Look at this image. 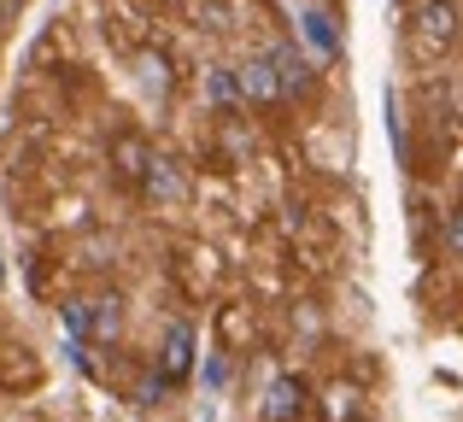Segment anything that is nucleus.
<instances>
[{
    "mask_svg": "<svg viewBox=\"0 0 463 422\" xmlns=\"http://www.w3.org/2000/svg\"><path fill=\"white\" fill-rule=\"evenodd\" d=\"M136 188L153 200V206H176V200H188V171H182L176 159H165V153H153Z\"/></svg>",
    "mask_w": 463,
    "mask_h": 422,
    "instance_id": "obj_4",
    "label": "nucleus"
},
{
    "mask_svg": "<svg viewBox=\"0 0 463 422\" xmlns=\"http://www.w3.org/2000/svg\"><path fill=\"white\" fill-rule=\"evenodd\" d=\"M0 18H6V6H0Z\"/></svg>",
    "mask_w": 463,
    "mask_h": 422,
    "instance_id": "obj_13",
    "label": "nucleus"
},
{
    "mask_svg": "<svg viewBox=\"0 0 463 422\" xmlns=\"http://www.w3.org/2000/svg\"><path fill=\"white\" fill-rule=\"evenodd\" d=\"M170 6H188V0H170Z\"/></svg>",
    "mask_w": 463,
    "mask_h": 422,
    "instance_id": "obj_12",
    "label": "nucleus"
},
{
    "mask_svg": "<svg viewBox=\"0 0 463 422\" xmlns=\"http://www.w3.org/2000/svg\"><path fill=\"white\" fill-rule=\"evenodd\" d=\"M411 35H417L422 59H440L458 42V0H417L411 12Z\"/></svg>",
    "mask_w": 463,
    "mask_h": 422,
    "instance_id": "obj_2",
    "label": "nucleus"
},
{
    "mask_svg": "<svg viewBox=\"0 0 463 422\" xmlns=\"http://www.w3.org/2000/svg\"><path fill=\"white\" fill-rule=\"evenodd\" d=\"M147 159H153V147H147L141 136H118V141H112V164H118V176H129V183H141Z\"/></svg>",
    "mask_w": 463,
    "mask_h": 422,
    "instance_id": "obj_10",
    "label": "nucleus"
},
{
    "mask_svg": "<svg viewBox=\"0 0 463 422\" xmlns=\"http://www.w3.org/2000/svg\"><path fill=\"white\" fill-rule=\"evenodd\" d=\"M65 329L77 334V341H100V346H112V341H118V329H124V299H118V294L71 299V305H65Z\"/></svg>",
    "mask_w": 463,
    "mask_h": 422,
    "instance_id": "obj_1",
    "label": "nucleus"
},
{
    "mask_svg": "<svg viewBox=\"0 0 463 422\" xmlns=\"http://www.w3.org/2000/svg\"><path fill=\"white\" fill-rule=\"evenodd\" d=\"M205 100L223 106V112L247 106V100H241V77H235V65H205Z\"/></svg>",
    "mask_w": 463,
    "mask_h": 422,
    "instance_id": "obj_9",
    "label": "nucleus"
},
{
    "mask_svg": "<svg viewBox=\"0 0 463 422\" xmlns=\"http://www.w3.org/2000/svg\"><path fill=\"white\" fill-rule=\"evenodd\" d=\"M299 35H306L311 53H323V59L340 53V23H335V12H328V0H317V6L299 12Z\"/></svg>",
    "mask_w": 463,
    "mask_h": 422,
    "instance_id": "obj_7",
    "label": "nucleus"
},
{
    "mask_svg": "<svg viewBox=\"0 0 463 422\" xmlns=\"http://www.w3.org/2000/svg\"><path fill=\"white\" fill-rule=\"evenodd\" d=\"M306 417V381L299 376H276L264 393V422H299Z\"/></svg>",
    "mask_w": 463,
    "mask_h": 422,
    "instance_id": "obj_8",
    "label": "nucleus"
},
{
    "mask_svg": "<svg viewBox=\"0 0 463 422\" xmlns=\"http://www.w3.org/2000/svg\"><path fill=\"white\" fill-rule=\"evenodd\" d=\"M328 6H335V0H328Z\"/></svg>",
    "mask_w": 463,
    "mask_h": 422,
    "instance_id": "obj_14",
    "label": "nucleus"
},
{
    "mask_svg": "<svg viewBox=\"0 0 463 422\" xmlns=\"http://www.w3.org/2000/svg\"><path fill=\"white\" fill-rule=\"evenodd\" d=\"M194 346H200L194 323H170L165 329V341H158V381L165 388H182L194 376Z\"/></svg>",
    "mask_w": 463,
    "mask_h": 422,
    "instance_id": "obj_3",
    "label": "nucleus"
},
{
    "mask_svg": "<svg viewBox=\"0 0 463 422\" xmlns=\"http://www.w3.org/2000/svg\"><path fill=\"white\" fill-rule=\"evenodd\" d=\"M235 77H241V100H247V106H276V100H282V77H276L270 53L235 65Z\"/></svg>",
    "mask_w": 463,
    "mask_h": 422,
    "instance_id": "obj_5",
    "label": "nucleus"
},
{
    "mask_svg": "<svg viewBox=\"0 0 463 422\" xmlns=\"http://www.w3.org/2000/svg\"><path fill=\"white\" fill-rule=\"evenodd\" d=\"M446 247H452L458 258H463V206H452V211H446Z\"/></svg>",
    "mask_w": 463,
    "mask_h": 422,
    "instance_id": "obj_11",
    "label": "nucleus"
},
{
    "mask_svg": "<svg viewBox=\"0 0 463 422\" xmlns=\"http://www.w3.org/2000/svg\"><path fill=\"white\" fill-rule=\"evenodd\" d=\"M270 65H276V77H282V100H299V94H311L317 70H311V59L299 53L294 42H276V47H270Z\"/></svg>",
    "mask_w": 463,
    "mask_h": 422,
    "instance_id": "obj_6",
    "label": "nucleus"
}]
</instances>
